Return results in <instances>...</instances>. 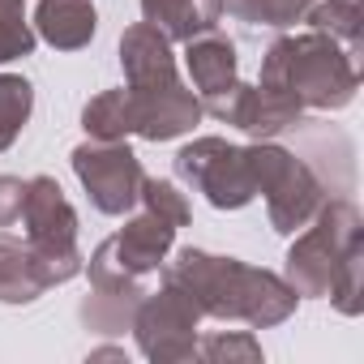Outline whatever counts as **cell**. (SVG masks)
Listing matches in <instances>:
<instances>
[{
	"label": "cell",
	"mask_w": 364,
	"mask_h": 364,
	"mask_svg": "<svg viewBox=\"0 0 364 364\" xmlns=\"http://www.w3.org/2000/svg\"><path fill=\"white\" fill-rule=\"evenodd\" d=\"M159 270H163V283H176L202 309V317L245 321L253 330L287 321L296 313V300H300L287 279L257 270V266H245L240 257H215L206 249H180Z\"/></svg>",
	"instance_id": "6da1fadb"
},
{
	"label": "cell",
	"mask_w": 364,
	"mask_h": 364,
	"mask_svg": "<svg viewBox=\"0 0 364 364\" xmlns=\"http://www.w3.org/2000/svg\"><path fill=\"white\" fill-rule=\"evenodd\" d=\"M257 82L291 95L304 112H338L360 90V56H351L343 43H334L317 31L283 35L262 56Z\"/></svg>",
	"instance_id": "7a4b0ae2"
},
{
	"label": "cell",
	"mask_w": 364,
	"mask_h": 364,
	"mask_svg": "<svg viewBox=\"0 0 364 364\" xmlns=\"http://www.w3.org/2000/svg\"><path fill=\"white\" fill-rule=\"evenodd\" d=\"M364 249V219L347 198L321 202L317 215L304 223V232L296 236V245L287 249V266L283 279L291 283L296 296H326L338 266Z\"/></svg>",
	"instance_id": "3957f363"
},
{
	"label": "cell",
	"mask_w": 364,
	"mask_h": 364,
	"mask_svg": "<svg viewBox=\"0 0 364 364\" xmlns=\"http://www.w3.org/2000/svg\"><path fill=\"white\" fill-rule=\"evenodd\" d=\"M249 150V171H253V189L266 198V215H270V228L291 236L300 232L317 206L326 202V185L321 176L291 150L274 146V141H257V146H245Z\"/></svg>",
	"instance_id": "277c9868"
},
{
	"label": "cell",
	"mask_w": 364,
	"mask_h": 364,
	"mask_svg": "<svg viewBox=\"0 0 364 364\" xmlns=\"http://www.w3.org/2000/svg\"><path fill=\"white\" fill-rule=\"evenodd\" d=\"M22 223H26V245L43 266L48 287L69 283L82 274V253H77V210L69 206L65 189L52 176H31L26 180V202H22Z\"/></svg>",
	"instance_id": "5b68a950"
},
{
	"label": "cell",
	"mask_w": 364,
	"mask_h": 364,
	"mask_svg": "<svg viewBox=\"0 0 364 364\" xmlns=\"http://www.w3.org/2000/svg\"><path fill=\"white\" fill-rule=\"evenodd\" d=\"M176 232H180L176 223L141 206V215H133L116 236H107L82 266L90 274V287L95 283H141L146 274H154L167 262Z\"/></svg>",
	"instance_id": "8992f818"
},
{
	"label": "cell",
	"mask_w": 364,
	"mask_h": 364,
	"mask_svg": "<svg viewBox=\"0 0 364 364\" xmlns=\"http://www.w3.org/2000/svg\"><path fill=\"white\" fill-rule=\"evenodd\" d=\"M176 176L189 189H198L215 210H240L257 198L253 171H249V150L232 146L223 137H198L176 154Z\"/></svg>",
	"instance_id": "52a82bcc"
},
{
	"label": "cell",
	"mask_w": 364,
	"mask_h": 364,
	"mask_svg": "<svg viewBox=\"0 0 364 364\" xmlns=\"http://www.w3.org/2000/svg\"><path fill=\"white\" fill-rule=\"evenodd\" d=\"M198 321H202V309L176 283H163L159 291H141L129 330L137 334V351L146 360L176 364V360H193Z\"/></svg>",
	"instance_id": "ba28073f"
},
{
	"label": "cell",
	"mask_w": 364,
	"mask_h": 364,
	"mask_svg": "<svg viewBox=\"0 0 364 364\" xmlns=\"http://www.w3.org/2000/svg\"><path fill=\"white\" fill-rule=\"evenodd\" d=\"M73 171L82 180V189L90 193V206L112 219L129 215L146 185V171L124 141H95V137L82 141L73 150Z\"/></svg>",
	"instance_id": "9c48e42d"
},
{
	"label": "cell",
	"mask_w": 364,
	"mask_h": 364,
	"mask_svg": "<svg viewBox=\"0 0 364 364\" xmlns=\"http://www.w3.org/2000/svg\"><path fill=\"white\" fill-rule=\"evenodd\" d=\"M202 112H210V116L223 120V124H236L240 133H249V137H257V141H270V137H279V133L304 124V107H300L291 95H283V90H274V86H262V82H257V86L236 82V86H228L223 95L202 99Z\"/></svg>",
	"instance_id": "30bf717a"
},
{
	"label": "cell",
	"mask_w": 364,
	"mask_h": 364,
	"mask_svg": "<svg viewBox=\"0 0 364 364\" xmlns=\"http://www.w3.org/2000/svg\"><path fill=\"white\" fill-rule=\"evenodd\" d=\"M129 99H133V133L146 137V141L185 137L206 116L198 90H189L180 77L167 82V86H141V90L129 86Z\"/></svg>",
	"instance_id": "8fae6325"
},
{
	"label": "cell",
	"mask_w": 364,
	"mask_h": 364,
	"mask_svg": "<svg viewBox=\"0 0 364 364\" xmlns=\"http://www.w3.org/2000/svg\"><path fill=\"white\" fill-rule=\"evenodd\" d=\"M120 69L124 82L133 90L141 86H167L176 82V56H171V39L163 31H154L150 22H137L120 35Z\"/></svg>",
	"instance_id": "7c38bea8"
},
{
	"label": "cell",
	"mask_w": 364,
	"mask_h": 364,
	"mask_svg": "<svg viewBox=\"0 0 364 364\" xmlns=\"http://www.w3.org/2000/svg\"><path fill=\"white\" fill-rule=\"evenodd\" d=\"M185 69H189V82L198 90V99H210V95H223L228 86H236V43L219 31H206V35H193L185 43Z\"/></svg>",
	"instance_id": "4fadbf2b"
},
{
	"label": "cell",
	"mask_w": 364,
	"mask_h": 364,
	"mask_svg": "<svg viewBox=\"0 0 364 364\" xmlns=\"http://www.w3.org/2000/svg\"><path fill=\"white\" fill-rule=\"evenodd\" d=\"M99 14L90 0H39L35 5V35L56 52H77L95 39Z\"/></svg>",
	"instance_id": "5bb4252c"
},
{
	"label": "cell",
	"mask_w": 364,
	"mask_h": 364,
	"mask_svg": "<svg viewBox=\"0 0 364 364\" xmlns=\"http://www.w3.org/2000/svg\"><path fill=\"white\" fill-rule=\"evenodd\" d=\"M223 18V0H141V22L163 31L171 43H189L193 35L215 31Z\"/></svg>",
	"instance_id": "9a60e30c"
},
{
	"label": "cell",
	"mask_w": 364,
	"mask_h": 364,
	"mask_svg": "<svg viewBox=\"0 0 364 364\" xmlns=\"http://www.w3.org/2000/svg\"><path fill=\"white\" fill-rule=\"evenodd\" d=\"M43 291H48V279H43V266L31 253V245L9 236V232H0V300L5 304H31Z\"/></svg>",
	"instance_id": "2e32d148"
},
{
	"label": "cell",
	"mask_w": 364,
	"mask_h": 364,
	"mask_svg": "<svg viewBox=\"0 0 364 364\" xmlns=\"http://www.w3.org/2000/svg\"><path fill=\"white\" fill-rule=\"evenodd\" d=\"M141 300V283H95V291L82 300V321L86 330L99 334H124L133 326Z\"/></svg>",
	"instance_id": "e0dca14e"
},
{
	"label": "cell",
	"mask_w": 364,
	"mask_h": 364,
	"mask_svg": "<svg viewBox=\"0 0 364 364\" xmlns=\"http://www.w3.org/2000/svg\"><path fill=\"white\" fill-rule=\"evenodd\" d=\"M304 22L309 31L343 43L351 56H360V43H364V18H360V0H313L304 9Z\"/></svg>",
	"instance_id": "ac0fdd59"
},
{
	"label": "cell",
	"mask_w": 364,
	"mask_h": 364,
	"mask_svg": "<svg viewBox=\"0 0 364 364\" xmlns=\"http://www.w3.org/2000/svg\"><path fill=\"white\" fill-rule=\"evenodd\" d=\"M82 129L95 141H124L133 133V99H129V86L95 95L82 107Z\"/></svg>",
	"instance_id": "d6986e66"
},
{
	"label": "cell",
	"mask_w": 364,
	"mask_h": 364,
	"mask_svg": "<svg viewBox=\"0 0 364 364\" xmlns=\"http://www.w3.org/2000/svg\"><path fill=\"white\" fill-rule=\"evenodd\" d=\"M313 0H223V14H232L245 26H270V31H287L296 22H304V9Z\"/></svg>",
	"instance_id": "ffe728a7"
},
{
	"label": "cell",
	"mask_w": 364,
	"mask_h": 364,
	"mask_svg": "<svg viewBox=\"0 0 364 364\" xmlns=\"http://www.w3.org/2000/svg\"><path fill=\"white\" fill-rule=\"evenodd\" d=\"M31 107H35V86L18 73H0V154H5L18 141V133L26 129Z\"/></svg>",
	"instance_id": "44dd1931"
},
{
	"label": "cell",
	"mask_w": 364,
	"mask_h": 364,
	"mask_svg": "<svg viewBox=\"0 0 364 364\" xmlns=\"http://www.w3.org/2000/svg\"><path fill=\"white\" fill-rule=\"evenodd\" d=\"M35 31L22 14V0H0V65L5 60H18V56H31L35 52Z\"/></svg>",
	"instance_id": "7402d4cb"
},
{
	"label": "cell",
	"mask_w": 364,
	"mask_h": 364,
	"mask_svg": "<svg viewBox=\"0 0 364 364\" xmlns=\"http://www.w3.org/2000/svg\"><path fill=\"white\" fill-rule=\"evenodd\" d=\"M193 355H198V360H245V364H257V360H262V343H257L249 330H232V334L219 330V334L198 338Z\"/></svg>",
	"instance_id": "603a6c76"
},
{
	"label": "cell",
	"mask_w": 364,
	"mask_h": 364,
	"mask_svg": "<svg viewBox=\"0 0 364 364\" xmlns=\"http://www.w3.org/2000/svg\"><path fill=\"white\" fill-rule=\"evenodd\" d=\"M326 296H330L334 309L347 313V317H355V313L364 309V249H355V253L338 266V274H334V283H330Z\"/></svg>",
	"instance_id": "cb8c5ba5"
},
{
	"label": "cell",
	"mask_w": 364,
	"mask_h": 364,
	"mask_svg": "<svg viewBox=\"0 0 364 364\" xmlns=\"http://www.w3.org/2000/svg\"><path fill=\"white\" fill-rule=\"evenodd\" d=\"M137 206H146V210H154V215H163L167 223H176V228H185L189 223V202H185V193H180L171 180H150L146 176V185H141V198H137Z\"/></svg>",
	"instance_id": "d4e9b609"
},
{
	"label": "cell",
	"mask_w": 364,
	"mask_h": 364,
	"mask_svg": "<svg viewBox=\"0 0 364 364\" xmlns=\"http://www.w3.org/2000/svg\"><path fill=\"white\" fill-rule=\"evenodd\" d=\"M22 202H26V180L0 176V228H14L22 219Z\"/></svg>",
	"instance_id": "484cf974"
},
{
	"label": "cell",
	"mask_w": 364,
	"mask_h": 364,
	"mask_svg": "<svg viewBox=\"0 0 364 364\" xmlns=\"http://www.w3.org/2000/svg\"><path fill=\"white\" fill-rule=\"evenodd\" d=\"M90 360H124V351L120 347H99V351H90Z\"/></svg>",
	"instance_id": "4316f807"
}]
</instances>
